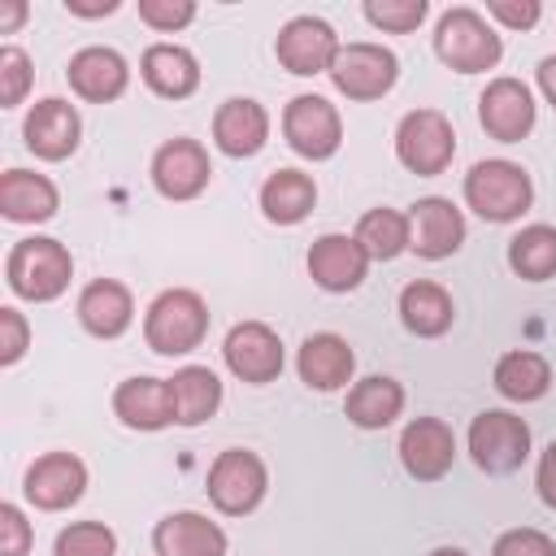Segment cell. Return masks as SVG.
Returning <instances> with one entry per match:
<instances>
[{"label": "cell", "instance_id": "cell-21", "mask_svg": "<svg viewBox=\"0 0 556 556\" xmlns=\"http://www.w3.org/2000/svg\"><path fill=\"white\" fill-rule=\"evenodd\" d=\"M152 547L161 556H226V534L200 513H169L165 521H156Z\"/></svg>", "mask_w": 556, "mask_h": 556}, {"label": "cell", "instance_id": "cell-31", "mask_svg": "<svg viewBox=\"0 0 556 556\" xmlns=\"http://www.w3.org/2000/svg\"><path fill=\"white\" fill-rule=\"evenodd\" d=\"M552 387V365L539 352H508L495 365V391L504 400H539Z\"/></svg>", "mask_w": 556, "mask_h": 556}, {"label": "cell", "instance_id": "cell-43", "mask_svg": "<svg viewBox=\"0 0 556 556\" xmlns=\"http://www.w3.org/2000/svg\"><path fill=\"white\" fill-rule=\"evenodd\" d=\"M65 9L78 17H100V13H113L117 0H65Z\"/></svg>", "mask_w": 556, "mask_h": 556}, {"label": "cell", "instance_id": "cell-18", "mask_svg": "<svg viewBox=\"0 0 556 556\" xmlns=\"http://www.w3.org/2000/svg\"><path fill=\"white\" fill-rule=\"evenodd\" d=\"M26 148L35 152V156H43V161H65L74 148H78V113L65 104V100H56V96H48V100H39L30 113H26Z\"/></svg>", "mask_w": 556, "mask_h": 556}, {"label": "cell", "instance_id": "cell-14", "mask_svg": "<svg viewBox=\"0 0 556 556\" xmlns=\"http://www.w3.org/2000/svg\"><path fill=\"white\" fill-rule=\"evenodd\" d=\"M83 486H87V469H83V460L70 456V452H48V456H39V460L26 469V482H22L26 500H30L35 508H48V513L70 508V504L83 495Z\"/></svg>", "mask_w": 556, "mask_h": 556}, {"label": "cell", "instance_id": "cell-13", "mask_svg": "<svg viewBox=\"0 0 556 556\" xmlns=\"http://www.w3.org/2000/svg\"><path fill=\"white\" fill-rule=\"evenodd\" d=\"M278 61L291 70V74H321L334 65L339 56V35L330 30V22L321 17H291L282 30H278V43H274Z\"/></svg>", "mask_w": 556, "mask_h": 556}, {"label": "cell", "instance_id": "cell-32", "mask_svg": "<svg viewBox=\"0 0 556 556\" xmlns=\"http://www.w3.org/2000/svg\"><path fill=\"white\" fill-rule=\"evenodd\" d=\"M356 243L369 252V261H391L413 248V222L395 208H369L356 226Z\"/></svg>", "mask_w": 556, "mask_h": 556}, {"label": "cell", "instance_id": "cell-45", "mask_svg": "<svg viewBox=\"0 0 556 556\" xmlns=\"http://www.w3.org/2000/svg\"><path fill=\"white\" fill-rule=\"evenodd\" d=\"M22 17H26V4H22V0H9L4 13H0V30H13Z\"/></svg>", "mask_w": 556, "mask_h": 556}, {"label": "cell", "instance_id": "cell-25", "mask_svg": "<svg viewBox=\"0 0 556 556\" xmlns=\"http://www.w3.org/2000/svg\"><path fill=\"white\" fill-rule=\"evenodd\" d=\"M139 70H143V83H148L156 96H165V100H182V96H191L195 83H200L195 56H191L187 48H178V43H152V48L143 52Z\"/></svg>", "mask_w": 556, "mask_h": 556}, {"label": "cell", "instance_id": "cell-41", "mask_svg": "<svg viewBox=\"0 0 556 556\" xmlns=\"http://www.w3.org/2000/svg\"><path fill=\"white\" fill-rule=\"evenodd\" d=\"M504 26H513V30H530L534 22H539V4L534 0H491L486 4Z\"/></svg>", "mask_w": 556, "mask_h": 556}, {"label": "cell", "instance_id": "cell-24", "mask_svg": "<svg viewBox=\"0 0 556 556\" xmlns=\"http://www.w3.org/2000/svg\"><path fill=\"white\" fill-rule=\"evenodd\" d=\"M300 378L308 382V387H317V391H339L348 378H352V369H356V356H352V348L339 339V334H308L304 343H300Z\"/></svg>", "mask_w": 556, "mask_h": 556}, {"label": "cell", "instance_id": "cell-8", "mask_svg": "<svg viewBox=\"0 0 556 556\" xmlns=\"http://www.w3.org/2000/svg\"><path fill=\"white\" fill-rule=\"evenodd\" d=\"M395 74H400L395 52H387L378 43H348V48H339V56L330 65V78H334V87L348 100H378V96H387L395 87Z\"/></svg>", "mask_w": 556, "mask_h": 556}, {"label": "cell", "instance_id": "cell-38", "mask_svg": "<svg viewBox=\"0 0 556 556\" xmlns=\"http://www.w3.org/2000/svg\"><path fill=\"white\" fill-rule=\"evenodd\" d=\"M139 17L152 30H178L195 17V4L191 0H139Z\"/></svg>", "mask_w": 556, "mask_h": 556}, {"label": "cell", "instance_id": "cell-9", "mask_svg": "<svg viewBox=\"0 0 556 556\" xmlns=\"http://www.w3.org/2000/svg\"><path fill=\"white\" fill-rule=\"evenodd\" d=\"M282 135H287V143L300 156L326 161V156L339 152L343 122H339V113H334L330 100H321V96H295L287 104V113H282Z\"/></svg>", "mask_w": 556, "mask_h": 556}, {"label": "cell", "instance_id": "cell-2", "mask_svg": "<svg viewBox=\"0 0 556 556\" xmlns=\"http://www.w3.org/2000/svg\"><path fill=\"white\" fill-rule=\"evenodd\" d=\"M4 274H9L13 295H22V300H56L70 287L74 261H70L65 243H56V239H22V243H13L9 261H4Z\"/></svg>", "mask_w": 556, "mask_h": 556}, {"label": "cell", "instance_id": "cell-4", "mask_svg": "<svg viewBox=\"0 0 556 556\" xmlns=\"http://www.w3.org/2000/svg\"><path fill=\"white\" fill-rule=\"evenodd\" d=\"M434 52H439L452 70L478 74V70H491L504 48H500V35L482 22V13H473V9L460 4V9H447V13L439 17Z\"/></svg>", "mask_w": 556, "mask_h": 556}, {"label": "cell", "instance_id": "cell-30", "mask_svg": "<svg viewBox=\"0 0 556 556\" xmlns=\"http://www.w3.org/2000/svg\"><path fill=\"white\" fill-rule=\"evenodd\" d=\"M400 321L421 334V339H434L452 326V295L439 287V282H408L400 291Z\"/></svg>", "mask_w": 556, "mask_h": 556}, {"label": "cell", "instance_id": "cell-7", "mask_svg": "<svg viewBox=\"0 0 556 556\" xmlns=\"http://www.w3.org/2000/svg\"><path fill=\"white\" fill-rule=\"evenodd\" d=\"M265 486H269V478H265L261 456H256V452H243V447L222 452V456L213 460V469H208V500H213L222 513H230V517L252 513V508L261 504Z\"/></svg>", "mask_w": 556, "mask_h": 556}, {"label": "cell", "instance_id": "cell-19", "mask_svg": "<svg viewBox=\"0 0 556 556\" xmlns=\"http://www.w3.org/2000/svg\"><path fill=\"white\" fill-rule=\"evenodd\" d=\"M113 413L130 426V430H161L174 421V395H169V378H126L113 391Z\"/></svg>", "mask_w": 556, "mask_h": 556}, {"label": "cell", "instance_id": "cell-42", "mask_svg": "<svg viewBox=\"0 0 556 556\" xmlns=\"http://www.w3.org/2000/svg\"><path fill=\"white\" fill-rule=\"evenodd\" d=\"M539 495L547 508H556V439L547 443V452L539 460Z\"/></svg>", "mask_w": 556, "mask_h": 556}, {"label": "cell", "instance_id": "cell-37", "mask_svg": "<svg viewBox=\"0 0 556 556\" xmlns=\"http://www.w3.org/2000/svg\"><path fill=\"white\" fill-rule=\"evenodd\" d=\"M491 556H556V543H552L543 530L521 526V530H504V534L495 539Z\"/></svg>", "mask_w": 556, "mask_h": 556}, {"label": "cell", "instance_id": "cell-35", "mask_svg": "<svg viewBox=\"0 0 556 556\" xmlns=\"http://www.w3.org/2000/svg\"><path fill=\"white\" fill-rule=\"evenodd\" d=\"M365 17L382 30H395V35H408L421 26L426 17V0H365Z\"/></svg>", "mask_w": 556, "mask_h": 556}, {"label": "cell", "instance_id": "cell-15", "mask_svg": "<svg viewBox=\"0 0 556 556\" xmlns=\"http://www.w3.org/2000/svg\"><path fill=\"white\" fill-rule=\"evenodd\" d=\"M478 117L486 126V135L504 139V143H517L530 135L534 126V100H530V87L517 83V78H495L482 100H478Z\"/></svg>", "mask_w": 556, "mask_h": 556}, {"label": "cell", "instance_id": "cell-12", "mask_svg": "<svg viewBox=\"0 0 556 556\" xmlns=\"http://www.w3.org/2000/svg\"><path fill=\"white\" fill-rule=\"evenodd\" d=\"M208 152L195 143V139H169L156 148L152 156V182L165 200H191L208 187Z\"/></svg>", "mask_w": 556, "mask_h": 556}, {"label": "cell", "instance_id": "cell-16", "mask_svg": "<svg viewBox=\"0 0 556 556\" xmlns=\"http://www.w3.org/2000/svg\"><path fill=\"white\" fill-rule=\"evenodd\" d=\"M408 222H413V252L426 256V261H443V256H452L465 243V217L443 195L417 200Z\"/></svg>", "mask_w": 556, "mask_h": 556}, {"label": "cell", "instance_id": "cell-22", "mask_svg": "<svg viewBox=\"0 0 556 556\" xmlns=\"http://www.w3.org/2000/svg\"><path fill=\"white\" fill-rule=\"evenodd\" d=\"M126 78H130V70H126L122 52H113V48H83L70 56V87L83 100H96V104L117 100L126 91Z\"/></svg>", "mask_w": 556, "mask_h": 556}, {"label": "cell", "instance_id": "cell-36", "mask_svg": "<svg viewBox=\"0 0 556 556\" xmlns=\"http://www.w3.org/2000/svg\"><path fill=\"white\" fill-rule=\"evenodd\" d=\"M26 87H30V56L22 48L4 43L0 48V104L13 109L26 96Z\"/></svg>", "mask_w": 556, "mask_h": 556}, {"label": "cell", "instance_id": "cell-34", "mask_svg": "<svg viewBox=\"0 0 556 556\" xmlns=\"http://www.w3.org/2000/svg\"><path fill=\"white\" fill-rule=\"evenodd\" d=\"M117 539L100 521H74L70 530L56 534V556H113Z\"/></svg>", "mask_w": 556, "mask_h": 556}, {"label": "cell", "instance_id": "cell-26", "mask_svg": "<svg viewBox=\"0 0 556 556\" xmlns=\"http://www.w3.org/2000/svg\"><path fill=\"white\" fill-rule=\"evenodd\" d=\"M0 213L9 222H48L56 213V187L43 174L9 169L0 174Z\"/></svg>", "mask_w": 556, "mask_h": 556}, {"label": "cell", "instance_id": "cell-39", "mask_svg": "<svg viewBox=\"0 0 556 556\" xmlns=\"http://www.w3.org/2000/svg\"><path fill=\"white\" fill-rule=\"evenodd\" d=\"M30 547V526L17 504H0V556H26Z\"/></svg>", "mask_w": 556, "mask_h": 556}, {"label": "cell", "instance_id": "cell-46", "mask_svg": "<svg viewBox=\"0 0 556 556\" xmlns=\"http://www.w3.org/2000/svg\"><path fill=\"white\" fill-rule=\"evenodd\" d=\"M430 556H469V552H460V547H434Z\"/></svg>", "mask_w": 556, "mask_h": 556}, {"label": "cell", "instance_id": "cell-3", "mask_svg": "<svg viewBox=\"0 0 556 556\" xmlns=\"http://www.w3.org/2000/svg\"><path fill=\"white\" fill-rule=\"evenodd\" d=\"M465 200L486 222H513L530 208L534 187H530L526 169L513 161H478L465 174Z\"/></svg>", "mask_w": 556, "mask_h": 556}, {"label": "cell", "instance_id": "cell-40", "mask_svg": "<svg viewBox=\"0 0 556 556\" xmlns=\"http://www.w3.org/2000/svg\"><path fill=\"white\" fill-rule=\"evenodd\" d=\"M0 334H4L0 339V365H13L26 352V339H30V330H26L17 308H0Z\"/></svg>", "mask_w": 556, "mask_h": 556}, {"label": "cell", "instance_id": "cell-1", "mask_svg": "<svg viewBox=\"0 0 556 556\" xmlns=\"http://www.w3.org/2000/svg\"><path fill=\"white\" fill-rule=\"evenodd\" d=\"M208 330V308L195 291L187 287H174V291H161L152 304H148V317H143V339L152 352L161 356H182L191 348H200Z\"/></svg>", "mask_w": 556, "mask_h": 556}, {"label": "cell", "instance_id": "cell-44", "mask_svg": "<svg viewBox=\"0 0 556 556\" xmlns=\"http://www.w3.org/2000/svg\"><path fill=\"white\" fill-rule=\"evenodd\" d=\"M539 87H543V96L556 104V56L539 61Z\"/></svg>", "mask_w": 556, "mask_h": 556}, {"label": "cell", "instance_id": "cell-23", "mask_svg": "<svg viewBox=\"0 0 556 556\" xmlns=\"http://www.w3.org/2000/svg\"><path fill=\"white\" fill-rule=\"evenodd\" d=\"M135 317V304H130V291L113 278H96L83 287L78 295V321L83 330H91L96 339H117Z\"/></svg>", "mask_w": 556, "mask_h": 556}, {"label": "cell", "instance_id": "cell-20", "mask_svg": "<svg viewBox=\"0 0 556 556\" xmlns=\"http://www.w3.org/2000/svg\"><path fill=\"white\" fill-rule=\"evenodd\" d=\"M213 139H217V148H222L226 156H252V152H261L265 139H269V113H265L256 100L235 96V100H226V104L217 109V117H213Z\"/></svg>", "mask_w": 556, "mask_h": 556}, {"label": "cell", "instance_id": "cell-28", "mask_svg": "<svg viewBox=\"0 0 556 556\" xmlns=\"http://www.w3.org/2000/svg\"><path fill=\"white\" fill-rule=\"evenodd\" d=\"M313 204H317V187H313V178L300 174V169H278V174H269L265 187H261V208H265V217L278 222V226L304 222Z\"/></svg>", "mask_w": 556, "mask_h": 556}, {"label": "cell", "instance_id": "cell-5", "mask_svg": "<svg viewBox=\"0 0 556 556\" xmlns=\"http://www.w3.org/2000/svg\"><path fill=\"white\" fill-rule=\"evenodd\" d=\"M452 152H456V135H452V122L439 109L404 113V122L395 130V156L413 174H443Z\"/></svg>", "mask_w": 556, "mask_h": 556}, {"label": "cell", "instance_id": "cell-27", "mask_svg": "<svg viewBox=\"0 0 556 556\" xmlns=\"http://www.w3.org/2000/svg\"><path fill=\"white\" fill-rule=\"evenodd\" d=\"M169 395H174V421L178 426H200L204 417L217 413L222 404V382L208 365H182L169 378Z\"/></svg>", "mask_w": 556, "mask_h": 556}, {"label": "cell", "instance_id": "cell-29", "mask_svg": "<svg viewBox=\"0 0 556 556\" xmlns=\"http://www.w3.org/2000/svg\"><path fill=\"white\" fill-rule=\"evenodd\" d=\"M400 408H404V387H400L395 378L374 374V378H361V382L348 391V417H352L361 430H382V426H391V421L400 417Z\"/></svg>", "mask_w": 556, "mask_h": 556}, {"label": "cell", "instance_id": "cell-10", "mask_svg": "<svg viewBox=\"0 0 556 556\" xmlns=\"http://www.w3.org/2000/svg\"><path fill=\"white\" fill-rule=\"evenodd\" d=\"M226 365L243 382H274L282 374V339L265 321H239L222 348Z\"/></svg>", "mask_w": 556, "mask_h": 556}, {"label": "cell", "instance_id": "cell-17", "mask_svg": "<svg viewBox=\"0 0 556 556\" xmlns=\"http://www.w3.org/2000/svg\"><path fill=\"white\" fill-rule=\"evenodd\" d=\"M369 252L356 243V235H321L308 248V274L326 291H356L365 282Z\"/></svg>", "mask_w": 556, "mask_h": 556}, {"label": "cell", "instance_id": "cell-6", "mask_svg": "<svg viewBox=\"0 0 556 556\" xmlns=\"http://www.w3.org/2000/svg\"><path fill=\"white\" fill-rule=\"evenodd\" d=\"M469 452L486 473H513L530 452V426L513 413H478L469 426Z\"/></svg>", "mask_w": 556, "mask_h": 556}, {"label": "cell", "instance_id": "cell-33", "mask_svg": "<svg viewBox=\"0 0 556 556\" xmlns=\"http://www.w3.org/2000/svg\"><path fill=\"white\" fill-rule=\"evenodd\" d=\"M508 265L530 282L552 278L556 274V226H526L521 235H513Z\"/></svg>", "mask_w": 556, "mask_h": 556}, {"label": "cell", "instance_id": "cell-11", "mask_svg": "<svg viewBox=\"0 0 556 556\" xmlns=\"http://www.w3.org/2000/svg\"><path fill=\"white\" fill-rule=\"evenodd\" d=\"M456 460V434L447 421L439 417H417L404 426L400 434V465L417 478V482H434L452 469Z\"/></svg>", "mask_w": 556, "mask_h": 556}]
</instances>
